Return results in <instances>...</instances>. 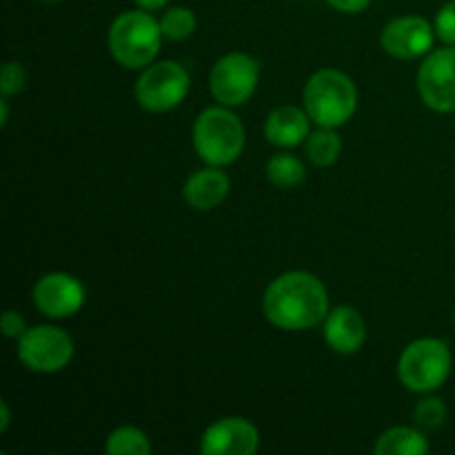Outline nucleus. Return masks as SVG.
<instances>
[{
	"mask_svg": "<svg viewBox=\"0 0 455 455\" xmlns=\"http://www.w3.org/2000/svg\"><path fill=\"white\" fill-rule=\"evenodd\" d=\"M262 314L274 327L284 331H302L323 323L329 314V296L324 284L307 271H289L267 287Z\"/></svg>",
	"mask_w": 455,
	"mask_h": 455,
	"instance_id": "obj_1",
	"label": "nucleus"
},
{
	"mask_svg": "<svg viewBox=\"0 0 455 455\" xmlns=\"http://www.w3.org/2000/svg\"><path fill=\"white\" fill-rule=\"evenodd\" d=\"M358 107L354 80L338 69H320L305 87V111L318 127H342Z\"/></svg>",
	"mask_w": 455,
	"mask_h": 455,
	"instance_id": "obj_2",
	"label": "nucleus"
},
{
	"mask_svg": "<svg viewBox=\"0 0 455 455\" xmlns=\"http://www.w3.org/2000/svg\"><path fill=\"white\" fill-rule=\"evenodd\" d=\"M163 29L147 12H124L109 29V49L116 60L129 69L151 65L160 52Z\"/></svg>",
	"mask_w": 455,
	"mask_h": 455,
	"instance_id": "obj_3",
	"label": "nucleus"
},
{
	"mask_svg": "<svg viewBox=\"0 0 455 455\" xmlns=\"http://www.w3.org/2000/svg\"><path fill=\"white\" fill-rule=\"evenodd\" d=\"M194 147L207 164L213 167L231 164L244 149L243 123L229 109L209 107L194 124Z\"/></svg>",
	"mask_w": 455,
	"mask_h": 455,
	"instance_id": "obj_4",
	"label": "nucleus"
},
{
	"mask_svg": "<svg viewBox=\"0 0 455 455\" xmlns=\"http://www.w3.org/2000/svg\"><path fill=\"white\" fill-rule=\"evenodd\" d=\"M449 373H451V351L443 340H435V338L411 342L400 355V382L416 394H429L443 387Z\"/></svg>",
	"mask_w": 455,
	"mask_h": 455,
	"instance_id": "obj_5",
	"label": "nucleus"
},
{
	"mask_svg": "<svg viewBox=\"0 0 455 455\" xmlns=\"http://www.w3.org/2000/svg\"><path fill=\"white\" fill-rule=\"evenodd\" d=\"M189 92V74L173 60L147 67L136 83V100L147 111H169L180 105Z\"/></svg>",
	"mask_w": 455,
	"mask_h": 455,
	"instance_id": "obj_6",
	"label": "nucleus"
},
{
	"mask_svg": "<svg viewBox=\"0 0 455 455\" xmlns=\"http://www.w3.org/2000/svg\"><path fill=\"white\" fill-rule=\"evenodd\" d=\"M18 358L36 373H56L74 358V340L49 324L27 329L18 340Z\"/></svg>",
	"mask_w": 455,
	"mask_h": 455,
	"instance_id": "obj_7",
	"label": "nucleus"
},
{
	"mask_svg": "<svg viewBox=\"0 0 455 455\" xmlns=\"http://www.w3.org/2000/svg\"><path fill=\"white\" fill-rule=\"evenodd\" d=\"M260 78V62L247 53H227L213 65L209 89L227 107H238L253 96Z\"/></svg>",
	"mask_w": 455,
	"mask_h": 455,
	"instance_id": "obj_8",
	"label": "nucleus"
},
{
	"mask_svg": "<svg viewBox=\"0 0 455 455\" xmlns=\"http://www.w3.org/2000/svg\"><path fill=\"white\" fill-rule=\"evenodd\" d=\"M422 102L440 114L455 111V47L438 49L418 71Z\"/></svg>",
	"mask_w": 455,
	"mask_h": 455,
	"instance_id": "obj_9",
	"label": "nucleus"
},
{
	"mask_svg": "<svg viewBox=\"0 0 455 455\" xmlns=\"http://www.w3.org/2000/svg\"><path fill=\"white\" fill-rule=\"evenodd\" d=\"M34 305L49 318H69L84 305V287L69 274H47L36 283Z\"/></svg>",
	"mask_w": 455,
	"mask_h": 455,
	"instance_id": "obj_10",
	"label": "nucleus"
},
{
	"mask_svg": "<svg viewBox=\"0 0 455 455\" xmlns=\"http://www.w3.org/2000/svg\"><path fill=\"white\" fill-rule=\"evenodd\" d=\"M260 444L256 427L244 418H222L203 435L200 451L204 455H253Z\"/></svg>",
	"mask_w": 455,
	"mask_h": 455,
	"instance_id": "obj_11",
	"label": "nucleus"
},
{
	"mask_svg": "<svg viewBox=\"0 0 455 455\" xmlns=\"http://www.w3.org/2000/svg\"><path fill=\"white\" fill-rule=\"evenodd\" d=\"M434 44V29L420 16H403L391 20L382 31V47L389 56L409 58L425 56Z\"/></svg>",
	"mask_w": 455,
	"mask_h": 455,
	"instance_id": "obj_12",
	"label": "nucleus"
},
{
	"mask_svg": "<svg viewBox=\"0 0 455 455\" xmlns=\"http://www.w3.org/2000/svg\"><path fill=\"white\" fill-rule=\"evenodd\" d=\"M367 324L354 307H336L324 320V340L336 354L351 355L363 349Z\"/></svg>",
	"mask_w": 455,
	"mask_h": 455,
	"instance_id": "obj_13",
	"label": "nucleus"
},
{
	"mask_svg": "<svg viewBox=\"0 0 455 455\" xmlns=\"http://www.w3.org/2000/svg\"><path fill=\"white\" fill-rule=\"evenodd\" d=\"M265 136L275 147H298L309 138V114L298 107H278L265 123Z\"/></svg>",
	"mask_w": 455,
	"mask_h": 455,
	"instance_id": "obj_14",
	"label": "nucleus"
},
{
	"mask_svg": "<svg viewBox=\"0 0 455 455\" xmlns=\"http://www.w3.org/2000/svg\"><path fill=\"white\" fill-rule=\"evenodd\" d=\"M229 178L218 167H207L203 172H196L185 185V200L189 207L198 212H209L222 204V200L229 194Z\"/></svg>",
	"mask_w": 455,
	"mask_h": 455,
	"instance_id": "obj_15",
	"label": "nucleus"
},
{
	"mask_svg": "<svg viewBox=\"0 0 455 455\" xmlns=\"http://www.w3.org/2000/svg\"><path fill=\"white\" fill-rule=\"evenodd\" d=\"M429 451L425 435L409 427H394L385 431L376 443L378 455H422Z\"/></svg>",
	"mask_w": 455,
	"mask_h": 455,
	"instance_id": "obj_16",
	"label": "nucleus"
},
{
	"mask_svg": "<svg viewBox=\"0 0 455 455\" xmlns=\"http://www.w3.org/2000/svg\"><path fill=\"white\" fill-rule=\"evenodd\" d=\"M307 158L315 164V167H331L338 158H340L342 142L333 129L320 127L318 132L309 133L305 142Z\"/></svg>",
	"mask_w": 455,
	"mask_h": 455,
	"instance_id": "obj_17",
	"label": "nucleus"
},
{
	"mask_svg": "<svg viewBox=\"0 0 455 455\" xmlns=\"http://www.w3.org/2000/svg\"><path fill=\"white\" fill-rule=\"evenodd\" d=\"M267 178L280 189H293L305 182V164L291 154H278L267 163Z\"/></svg>",
	"mask_w": 455,
	"mask_h": 455,
	"instance_id": "obj_18",
	"label": "nucleus"
},
{
	"mask_svg": "<svg viewBox=\"0 0 455 455\" xmlns=\"http://www.w3.org/2000/svg\"><path fill=\"white\" fill-rule=\"evenodd\" d=\"M107 453L109 455H149V438L136 427H120L107 440Z\"/></svg>",
	"mask_w": 455,
	"mask_h": 455,
	"instance_id": "obj_19",
	"label": "nucleus"
},
{
	"mask_svg": "<svg viewBox=\"0 0 455 455\" xmlns=\"http://www.w3.org/2000/svg\"><path fill=\"white\" fill-rule=\"evenodd\" d=\"M160 29H163L164 38L169 40L189 38L196 29L194 12L187 7H172L160 18Z\"/></svg>",
	"mask_w": 455,
	"mask_h": 455,
	"instance_id": "obj_20",
	"label": "nucleus"
},
{
	"mask_svg": "<svg viewBox=\"0 0 455 455\" xmlns=\"http://www.w3.org/2000/svg\"><path fill=\"white\" fill-rule=\"evenodd\" d=\"M447 420V407L440 398H427L418 403L416 407V422L425 429H438Z\"/></svg>",
	"mask_w": 455,
	"mask_h": 455,
	"instance_id": "obj_21",
	"label": "nucleus"
},
{
	"mask_svg": "<svg viewBox=\"0 0 455 455\" xmlns=\"http://www.w3.org/2000/svg\"><path fill=\"white\" fill-rule=\"evenodd\" d=\"M27 84V71L20 62H4L0 74V92L4 98L20 93Z\"/></svg>",
	"mask_w": 455,
	"mask_h": 455,
	"instance_id": "obj_22",
	"label": "nucleus"
},
{
	"mask_svg": "<svg viewBox=\"0 0 455 455\" xmlns=\"http://www.w3.org/2000/svg\"><path fill=\"white\" fill-rule=\"evenodd\" d=\"M435 34L443 43L455 44V0L444 4L435 16Z\"/></svg>",
	"mask_w": 455,
	"mask_h": 455,
	"instance_id": "obj_23",
	"label": "nucleus"
},
{
	"mask_svg": "<svg viewBox=\"0 0 455 455\" xmlns=\"http://www.w3.org/2000/svg\"><path fill=\"white\" fill-rule=\"evenodd\" d=\"M0 324H3V333H4V336H7V338H16V340H20L22 333L27 331L25 318H22L20 314H16V311H4L3 320H0Z\"/></svg>",
	"mask_w": 455,
	"mask_h": 455,
	"instance_id": "obj_24",
	"label": "nucleus"
},
{
	"mask_svg": "<svg viewBox=\"0 0 455 455\" xmlns=\"http://www.w3.org/2000/svg\"><path fill=\"white\" fill-rule=\"evenodd\" d=\"M331 7H336L338 12H345V13H358L363 9L369 7L371 0H327Z\"/></svg>",
	"mask_w": 455,
	"mask_h": 455,
	"instance_id": "obj_25",
	"label": "nucleus"
},
{
	"mask_svg": "<svg viewBox=\"0 0 455 455\" xmlns=\"http://www.w3.org/2000/svg\"><path fill=\"white\" fill-rule=\"evenodd\" d=\"M136 3L140 4V9H147V12H154V9L164 7V4H167L169 0H136Z\"/></svg>",
	"mask_w": 455,
	"mask_h": 455,
	"instance_id": "obj_26",
	"label": "nucleus"
},
{
	"mask_svg": "<svg viewBox=\"0 0 455 455\" xmlns=\"http://www.w3.org/2000/svg\"><path fill=\"white\" fill-rule=\"evenodd\" d=\"M0 413H3V420H0V431H7V427H9V404L4 403H0Z\"/></svg>",
	"mask_w": 455,
	"mask_h": 455,
	"instance_id": "obj_27",
	"label": "nucleus"
},
{
	"mask_svg": "<svg viewBox=\"0 0 455 455\" xmlns=\"http://www.w3.org/2000/svg\"><path fill=\"white\" fill-rule=\"evenodd\" d=\"M0 109H3V118H0V124H7V120H9V107H7V98H4V100H0Z\"/></svg>",
	"mask_w": 455,
	"mask_h": 455,
	"instance_id": "obj_28",
	"label": "nucleus"
},
{
	"mask_svg": "<svg viewBox=\"0 0 455 455\" xmlns=\"http://www.w3.org/2000/svg\"><path fill=\"white\" fill-rule=\"evenodd\" d=\"M43 3H60V0H43Z\"/></svg>",
	"mask_w": 455,
	"mask_h": 455,
	"instance_id": "obj_29",
	"label": "nucleus"
}]
</instances>
